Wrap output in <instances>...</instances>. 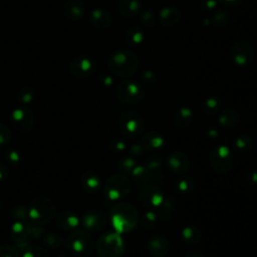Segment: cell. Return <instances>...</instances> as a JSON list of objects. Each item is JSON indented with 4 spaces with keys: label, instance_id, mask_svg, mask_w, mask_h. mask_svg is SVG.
I'll list each match as a JSON object with an SVG mask.
<instances>
[{
    "label": "cell",
    "instance_id": "7402d4cb",
    "mask_svg": "<svg viewBox=\"0 0 257 257\" xmlns=\"http://www.w3.org/2000/svg\"><path fill=\"white\" fill-rule=\"evenodd\" d=\"M33 98V89L29 86H25L23 88H21V90L18 93V99L21 102L27 103L30 102Z\"/></svg>",
    "mask_w": 257,
    "mask_h": 257
},
{
    "label": "cell",
    "instance_id": "7c38bea8",
    "mask_svg": "<svg viewBox=\"0 0 257 257\" xmlns=\"http://www.w3.org/2000/svg\"><path fill=\"white\" fill-rule=\"evenodd\" d=\"M182 12L177 6L169 5L159 12V21L164 26H174L181 20Z\"/></svg>",
    "mask_w": 257,
    "mask_h": 257
},
{
    "label": "cell",
    "instance_id": "9c48e42d",
    "mask_svg": "<svg viewBox=\"0 0 257 257\" xmlns=\"http://www.w3.org/2000/svg\"><path fill=\"white\" fill-rule=\"evenodd\" d=\"M116 184L114 180L111 178L106 184V190L109 195V198L111 199H118L122 196H125L127 192L130 191V184L127 180L122 176H115Z\"/></svg>",
    "mask_w": 257,
    "mask_h": 257
},
{
    "label": "cell",
    "instance_id": "277c9868",
    "mask_svg": "<svg viewBox=\"0 0 257 257\" xmlns=\"http://www.w3.org/2000/svg\"><path fill=\"white\" fill-rule=\"evenodd\" d=\"M117 97L125 103H138L144 98L145 90L142 85L132 79L121 81L116 88Z\"/></svg>",
    "mask_w": 257,
    "mask_h": 257
},
{
    "label": "cell",
    "instance_id": "603a6c76",
    "mask_svg": "<svg viewBox=\"0 0 257 257\" xmlns=\"http://www.w3.org/2000/svg\"><path fill=\"white\" fill-rule=\"evenodd\" d=\"M229 119V123L232 124L234 123V121H236L238 119V114L235 110H232V109H228L226 111H224L220 117V121L224 122L226 124L227 120Z\"/></svg>",
    "mask_w": 257,
    "mask_h": 257
},
{
    "label": "cell",
    "instance_id": "8fae6325",
    "mask_svg": "<svg viewBox=\"0 0 257 257\" xmlns=\"http://www.w3.org/2000/svg\"><path fill=\"white\" fill-rule=\"evenodd\" d=\"M89 22L96 28L104 29L112 24V16L110 12L104 8H95L90 12Z\"/></svg>",
    "mask_w": 257,
    "mask_h": 257
},
{
    "label": "cell",
    "instance_id": "ac0fdd59",
    "mask_svg": "<svg viewBox=\"0 0 257 257\" xmlns=\"http://www.w3.org/2000/svg\"><path fill=\"white\" fill-rule=\"evenodd\" d=\"M230 12L229 10L222 8V9H218L213 13L212 16V24L215 27L221 28V27H225L229 24L230 22Z\"/></svg>",
    "mask_w": 257,
    "mask_h": 257
},
{
    "label": "cell",
    "instance_id": "2e32d148",
    "mask_svg": "<svg viewBox=\"0 0 257 257\" xmlns=\"http://www.w3.org/2000/svg\"><path fill=\"white\" fill-rule=\"evenodd\" d=\"M125 43L130 47H136L140 45L144 40V30L139 25L131 26L124 34Z\"/></svg>",
    "mask_w": 257,
    "mask_h": 257
},
{
    "label": "cell",
    "instance_id": "5b68a950",
    "mask_svg": "<svg viewBox=\"0 0 257 257\" xmlns=\"http://www.w3.org/2000/svg\"><path fill=\"white\" fill-rule=\"evenodd\" d=\"M96 61L89 55L75 56L69 63V72L78 78H86L93 75L96 71Z\"/></svg>",
    "mask_w": 257,
    "mask_h": 257
},
{
    "label": "cell",
    "instance_id": "44dd1931",
    "mask_svg": "<svg viewBox=\"0 0 257 257\" xmlns=\"http://www.w3.org/2000/svg\"><path fill=\"white\" fill-rule=\"evenodd\" d=\"M140 19H141L143 25L146 27H149V28L154 27L156 24V21H157V17L155 15V13L150 9L143 11Z\"/></svg>",
    "mask_w": 257,
    "mask_h": 257
},
{
    "label": "cell",
    "instance_id": "cb8c5ba5",
    "mask_svg": "<svg viewBox=\"0 0 257 257\" xmlns=\"http://www.w3.org/2000/svg\"><path fill=\"white\" fill-rule=\"evenodd\" d=\"M200 7L204 10H207V11H210V10H214L218 3L216 0H202L200 3H199Z\"/></svg>",
    "mask_w": 257,
    "mask_h": 257
},
{
    "label": "cell",
    "instance_id": "e0dca14e",
    "mask_svg": "<svg viewBox=\"0 0 257 257\" xmlns=\"http://www.w3.org/2000/svg\"><path fill=\"white\" fill-rule=\"evenodd\" d=\"M13 122L15 123V126H25L26 124L30 125L32 121V113L31 111L26 107H19L14 110L12 114Z\"/></svg>",
    "mask_w": 257,
    "mask_h": 257
},
{
    "label": "cell",
    "instance_id": "4316f807",
    "mask_svg": "<svg viewBox=\"0 0 257 257\" xmlns=\"http://www.w3.org/2000/svg\"><path fill=\"white\" fill-rule=\"evenodd\" d=\"M142 77H143V80H145V81H151V80L154 81L155 74L152 71H150V70H146V71L143 72Z\"/></svg>",
    "mask_w": 257,
    "mask_h": 257
},
{
    "label": "cell",
    "instance_id": "5bb4252c",
    "mask_svg": "<svg viewBox=\"0 0 257 257\" xmlns=\"http://www.w3.org/2000/svg\"><path fill=\"white\" fill-rule=\"evenodd\" d=\"M117 7L122 16L134 18L141 13L142 2L141 0H118Z\"/></svg>",
    "mask_w": 257,
    "mask_h": 257
},
{
    "label": "cell",
    "instance_id": "7a4b0ae2",
    "mask_svg": "<svg viewBox=\"0 0 257 257\" xmlns=\"http://www.w3.org/2000/svg\"><path fill=\"white\" fill-rule=\"evenodd\" d=\"M112 213V222L119 231H127L138 221L137 212L128 204H120L117 207H114L111 211Z\"/></svg>",
    "mask_w": 257,
    "mask_h": 257
},
{
    "label": "cell",
    "instance_id": "d6986e66",
    "mask_svg": "<svg viewBox=\"0 0 257 257\" xmlns=\"http://www.w3.org/2000/svg\"><path fill=\"white\" fill-rule=\"evenodd\" d=\"M58 219L60 220H65V222H59L57 223L58 226L60 228H63L65 230H68V229H71V228H74L77 224V219L76 217L73 215V214H68L67 212L65 213H62L58 216Z\"/></svg>",
    "mask_w": 257,
    "mask_h": 257
},
{
    "label": "cell",
    "instance_id": "d4e9b609",
    "mask_svg": "<svg viewBox=\"0 0 257 257\" xmlns=\"http://www.w3.org/2000/svg\"><path fill=\"white\" fill-rule=\"evenodd\" d=\"M220 2L225 6V7H229V8H234L239 6L243 0H220Z\"/></svg>",
    "mask_w": 257,
    "mask_h": 257
},
{
    "label": "cell",
    "instance_id": "52a82bcc",
    "mask_svg": "<svg viewBox=\"0 0 257 257\" xmlns=\"http://www.w3.org/2000/svg\"><path fill=\"white\" fill-rule=\"evenodd\" d=\"M70 242H68V247L71 251L74 252L75 255L80 257H86L90 255L92 250V241L90 237L83 233L77 232L70 236Z\"/></svg>",
    "mask_w": 257,
    "mask_h": 257
},
{
    "label": "cell",
    "instance_id": "3957f363",
    "mask_svg": "<svg viewBox=\"0 0 257 257\" xmlns=\"http://www.w3.org/2000/svg\"><path fill=\"white\" fill-rule=\"evenodd\" d=\"M230 57L238 66H248L254 60V49L252 45L244 39L236 40L230 48Z\"/></svg>",
    "mask_w": 257,
    "mask_h": 257
},
{
    "label": "cell",
    "instance_id": "ba28073f",
    "mask_svg": "<svg viewBox=\"0 0 257 257\" xmlns=\"http://www.w3.org/2000/svg\"><path fill=\"white\" fill-rule=\"evenodd\" d=\"M120 126L122 132L128 136H137L143 128L142 117L135 112H127L122 115L120 119Z\"/></svg>",
    "mask_w": 257,
    "mask_h": 257
},
{
    "label": "cell",
    "instance_id": "4fadbf2b",
    "mask_svg": "<svg viewBox=\"0 0 257 257\" xmlns=\"http://www.w3.org/2000/svg\"><path fill=\"white\" fill-rule=\"evenodd\" d=\"M85 12V5L82 0H67L64 4L65 17L70 21L80 20Z\"/></svg>",
    "mask_w": 257,
    "mask_h": 257
},
{
    "label": "cell",
    "instance_id": "484cf974",
    "mask_svg": "<svg viewBox=\"0 0 257 257\" xmlns=\"http://www.w3.org/2000/svg\"><path fill=\"white\" fill-rule=\"evenodd\" d=\"M205 107L206 109H213L215 110L218 107V101L215 98H209L205 102Z\"/></svg>",
    "mask_w": 257,
    "mask_h": 257
},
{
    "label": "cell",
    "instance_id": "8992f818",
    "mask_svg": "<svg viewBox=\"0 0 257 257\" xmlns=\"http://www.w3.org/2000/svg\"><path fill=\"white\" fill-rule=\"evenodd\" d=\"M97 251L100 257H119L123 252V241L116 234H107L99 239Z\"/></svg>",
    "mask_w": 257,
    "mask_h": 257
},
{
    "label": "cell",
    "instance_id": "9a60e30c",
    "mask_svg": "<svg viewBox=\"0 0 257 257\" xmlns=\"http://www.w3.org/2000/svg\"><path fill=\"white\" fill-rule=\"evenodd\" d=\"M84 226L89 230H99L105 225V215L101 211L89 212L83 219Z\"/></svg>",
    "mask_w": 257,
    "mask_h": 257
},
{
    "label": "cell",
    "instance_id": "ffe728a7",
    "mask_svg": "<svg viewBox=\"0 0 257 257\" xmlns=\"http://www.w3.org/2000/svg\"><path fill=\"white\" fill-rule=\"evenodd\" d=\"M83 187L88 192H96L99 187V181L93 174H86L82 179Z\"/></svg>",
    "mask_w": 257,
    "mask_h": 257
},
{
    "label": "cell",
    "instance_id": "6da1fadb",
    "mask_svg": "<svg viewBox=\"0 0 257 257\" xmlns=\"http://www.w3.org/2000/svg\"><path fill=\"white\" fill-rule=\"evenodd\" d=\"M108 69L119 77H131L139 68V58L137 54L125 48L115 50L107 59Z\"/></svg>",
    "mask_w": 257,
    "mask_h": 257
},
{
    "label": "cell",
    "instance_id": "30bf717a",
    "mask_svg": "<svg viewBox=\"0 0 257 257\" xmlns=\"http://www.w3.org/2000/svg\"><path fill=\"white\" fill-rule=\"evenodd\" d=\"M212 166L219 172H227L232 164L230 152L226 148H219L212 153L211 156Z\"/></svg>",
    "mask_w": 257,
    "mask_h": 257
}]
</instances>
